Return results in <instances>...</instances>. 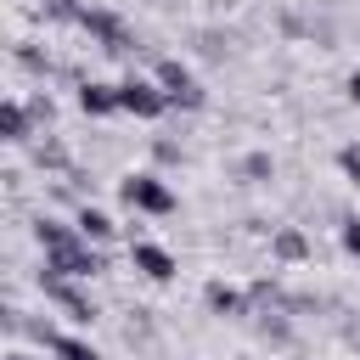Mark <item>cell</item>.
<instances>
[{"instance_id":"3957f363","label":"cell","mask_w":360,"mask_h":360,"mask_svg":"<svg viewBox=\"0 0 360 360\" xmlns=\"http://www.w3.org/2000/svg\"><path fill=\"white\" fill-rule=\"evenodd\" d=\"M118 191H124V202H129L135 214H174V191H169V180H158V174H129Z\"/></svg>"},{"instance_id":"9a60e30c","label":"cell","mask_w":360,"mask_h":360,"mask_svg":"<svg viewBox=\"0 0 360 360\" xmlns=\"http://www.w3.org/2000/svg\"><path fill=\"white\" fill-rule=\"evenodd\" d=\"M338 169H343V174L360 186V146H343V152H338Z\"/></svg>"},{"instance_id":"52a82bcc","label":"cell","mask_w":360,"mask_h":360,"mask_svg":"<svg viewBox=\"0 0 360 360\" xmlns=\"http://www.w3.org/2000/svg\"><path fill=\"white\" fill-rule=\"evenodd\" d=\"M129 264H135L141 276H152V281H174V253L158 248V242H135V248H129Z\"/></svg>"},{"instance_id":"30bf717a","label":"cell","mask_w":360,"mask_h":360,"mask_svg":"<svg viewBox=\"0 0 360 360\" xmlns=\"http://www.w3.org/2000/svg\"><path fill=\"white\" fill-rule=\"evenodd\" d=\"M73 225H79V236H84V242H107V236L118 231V225H112V219H107L101 208H90V202H84V208L73 214Z\"/></svg>"},{"instance_id":"e0dca14e","label":"cell","mask_w":360,"mask_h":360,"mask_svg":"<svg viewBox=\"0 0 360 360\" xmlns=\"http://www.w3.org/2000/svg\"><path fill=\"white\" fill-rule=\"evenodd\" d=\"M343 248L360 259V219H343Z\"/></svg>"},{"instance_id":"ba28073f","label":"cell","mask_w":360,"mask_h":360,"mask_svg":"<svg viewBox=\"0 0 360 360\" xmlns=\"http://www.w3.org/2000/svg\"><path fill=\"white\" fill-rule=\"evenodd\" d=\"M79 107H84L90 118H107V112H124V107H118V84H101V79H90V84H79Z\"/></svg>"},{"instance_id":"4fadbf2b","label":"cell","mask_w":360,"mask_h":360,"mask_svg":"<svg viewBox=\"0 0 360 360\" xmlns=\"http://www.w3.org/2000/svg\"><path fill=\"white\" fill-rule=\"evenodd\" d=\"M276 253H281V259H304V253H309L304 231H276Z\"/></svg>"},{"instance_id":"6da1fadb","label":"cell","mask_w":360,"mask_h":360,"mask_svg":"<svg viewBox=\"0 0 360 360\" xmlns=\"http://www.w3.org/2000/svg\"><path fill=\"white\" fill-rule=\"evenodd\" d=\"M39 248H45V270L51 276H68V281H90L101 270V253L79 236V225H62V219H39L34 225Z\"/></svg>"},{"instance_id":"ac0fdd59","label":"cell","mask_w":360,"mask_h":360,"mask_svg":"<svg viewBox=\"0 0 360 360\" xmlns=\"http://www.w3.org/2000/svg\"><path fill=\"white\" fill-rule=\"evenodd\" d=\"M349 101H360V73H349Z\"/></svg>"},{"instance_id":"8992f818","label":"cell","mask_w":360,"mask_h":360,"mask_svg":"<svg viewBox=\"0 0 360 360\" xmlns=\"http://www.w3.org/2000/svg\"><path fill=\"white\" fill-rule=\"evenodd\" d=\"M79 28L90 34V39H101V51H112V56H124L135 39H129V28L112 17V11H101V6H84V17H79Z\"/></svg>"},{"instance_id":"7a4b0ae2","label":"cell","mask_w":360,"mask_h":360,"mask_svg":"<svg viewBox=\"0 0 360 360\" xmlns=\"http://www.w3.org/2000/svg\"><path fill=\"white\" fill-rule=\"evenodd\" d=\"M152 79H158V90L169 96V107H186V112H197V107H202V84L191 79V68H186V62H174V56H169V62H158V73H152Z\"/></svg>"},{"instance_id":"8fae6325","label":"cell","mask_w":360,"mask_h":360,"mask_svg":"<svg viewBox=\"0 0 360 360\" xmlns=\"http://www.w3.org/2000/svg\"><path fill=\"white\" fill-rule=\"evenodd\" d=\"M202 304H208L214 315H242V292H236L231 281H208V287H202Z\"/></svg>"},{"instance_id":"2e32d148","label":"cell","mask_w":360,"mask_h":360,"mask_svg":"<svg viewBox=\"0 0 360 360\" xmlns=\"http://www.w3.org/2000/svg\"><path fill=\"white\" fill-rule=\"evenodd\" d=\"M270 169H276V163H270V158H264V152H253V158H248V163H242V174H253V180H264V174H270Z\"/></svg>"},{"instance_id":"d6986e66","label":"cell","mask_w":360,"mask_h":360,"mask_svg":"<svg viewBox=\"0 0 360 360\" xmlns=\"http://www.w3.org/2000/svg\"><path fill=\"white\" fill-rule=\"evenodd\" d=\"M6 360H34V354H22V349H11V354H6Z\"/></svg>"},{"instance_id":"7c38bea8","label":"cell","mask_w":360,"mask_h":360,"mask_svg":"<svg viewBox=\"0 0 360 360\" xmlns=\"http://www.w3.org/2000/svg\"><path fill=\"white\" fill-rule=\"evenodd\" d=\"M0 135H6L11 146L28 141V107H22V101H6V107H0Z\"/></svg>"},{"instance_id":"9c48e42d","label":"cell","mask_w":360,"mask_h":360,"mask_svg":"<svg viewBox=\"0 0 360 360\" xmlns=\"http://www.w3.org/2000/svg\"><path fill=\"white\" fill-rule=\"evenodd\" d=\"M45 349H51L56 360H101L96 343H84V338H73V332H45Z\"/></svg>"},{"instance_id":"5b68a950","label":"cell","mask_w":360,"mask_h":360,"mask_svg":"<svg viewBox=\"0 0 360 360\" xmlns=\"http://www.w3.org/2000/svg\"><path fill=\"white\" fill-rule=\"evenodd\" d=\"M118 107L135 112V118H163V112H169V96L158 90V79H135V73H129V79L118 84Z\"/></svg>"},{"instance_id":"5bb4252c","label":"cell","mask_w":360,"mask_h":360,"mask_svg":"<svg viewBox=\"0 0 360 360\" xmlns=\"http://www.w3.org/2000/svg\"><path fill=\"white\" fill-rule=\"evenodd\" d=\"M45 17H56V22H79L84 6H79V0H45Z\"/></svg>"},{"instance_id":"277c9868","label":"cell","mask_w":360,"mask_h":360,"mask_svg":"<svg viewBox=\"0 0 360 360\" xmlns=\"http://www.w3.org/2000/svg\"><path fill=\"white\" fill-rule=\"evenodd\" d=\"M39 292H45V298H51V304H56V309L73 321V326H90V321H96V304H90V298H84V292H79L68 276H51V270H39Z\"/></svg>"}]
</instances>
